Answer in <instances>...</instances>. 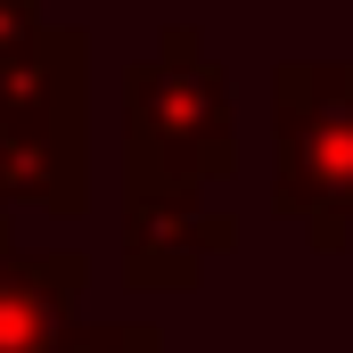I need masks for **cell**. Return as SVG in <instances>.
<instances>
[{
	"label": "cell",
	"mask_w": 353,
	"mask_h": 353,
	"mask_svg": "<svg viewBox=\"0 0 353 353\" xmlns=\"http://www.w3.org/2000/svg\"><path fill=\"white\" fill-rule=\"evenodd\" d=\"M230 165H239L230 74L205 58L197 25H173L123 74V181L214 189V181H230Z\"/></svg>",
	"instance_id": "1"
},
{
	"label": "cell",
	"mask_w": 353,
	"mask_h": 353,
	"mask_svg": "<svg viewBox=\"0 0 353 353\" xmlns=\"http://www.w3.org/2000/svg\"><path fill=\"white\" fill-rule=\"evenodd\" d=\"M271 140L279 173L271 205L337 255L353 230V58H296L271 74Z\"/></svg>",
	"instance_id": "2"
},
{
	"label": "cell",
	"mask_w": 353,
	"mask_h": 353,
	"mask_svg": "<svg viewBox=\"0 0 353 353\" xmlns=\"http://www.w3.org/2000/svg\"><path fill=\"white\" fill-rule=\"evenodd\" d=\"M239 247V222L205 205V189L123 181V279L132 288H189L214 255Z\"/></svg>",
	"instance_id": "3"
},
{
	"label": "cell",
	"mask_w": 353,
	"mask_h": 353,
	"mask_svg": "<svg viewBox=\"0 0 353 353\" xmlns=\"http://www.w3.org/2000/svg\"><path fill=\"white\" fill-rule=\"evenodd\" d=\"M90 263L74 247H8L0 263V353H66Z\"/></svg>",
	"instance_id": "4"
},
{
	"label": "cell",
	"mask_w": 353,
	"mask_h": 353,
	"mask_svg": "<svg viewBox=\"0 0 353 353\" xmlns=\"http://www.w3.org/2000/svg\"><path fill=\"white\" fill-rule=\"evenodd\" d=\"M66 353H165V337L140 329V321H107V329H74Z\"/></svg>",
	"instance_id": "5"
},
{
	"label": "cell",
	"mask_w": 353,
	"mask_h": 353,
	"mask_svg": "<svg viewBox=\"0 0 353 353\" xmlns=\"http://www.w3.org/2000/svg\"><path fill=\"white\" fill-rule=\"evenodd\" d=\"M41 33V0H0V58H17Z\"/></svg>",
	"instance_id": "6"
},
{
	"label": "cell",
	"mask_w": 353,
	"mask_h": 353,
	"mask_svg": "<svg viewBox=\"0 0 353 353\" xmlns=\"http://www.w3.org/2000/svg\"><path fill=\"white\" fill-rule=\"evenodd\" d=\"M0 263H8V222H0Z\"/></svg>",
	"instance_id": "7"
},
{
	"label": "cell",
	"mask_w": 353,
	"mask_h": 353,
	"mask_svg": "<svg viewBox=\"0 0 353 353\" xmlns=\"http://www.w3.org/2000/svg\"><path fill=\"white\" fill-rule=\"evenodd\" d=\"M0 222H8V189H0Z\"/></svg>",
	"instance_id": "8"
}]
</instances>
